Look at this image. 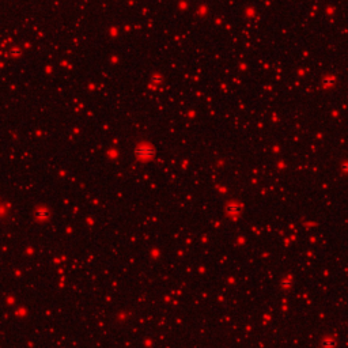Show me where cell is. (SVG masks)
Masks as SVG:
<instances>
[{
  "instance_id": "6da1fadb",
  "label": "cell",
  "mask_w": 348,
  "mask_h": 348,
  "mask_svg": "<svg viewBox=\"0 0 348 348\" xmlns=\"http://www.w3.org/2000/svg\"><path fill=\"white\" fill-rule=\"evenodd\" d=\"M137 158L140 159H148L154 155V148H151L150 145H139L135 151Z\"/></svg>"
},
{
  "instance_id": "7a4b0ae2",
  "label": "cell",
  "mask_w": 348,
  "mask_h": 348,
  "mask_svg": "<svg viewBox=\"0 0 348 348\" xmlns=\"http://www.w3.org/2000/svg\"><path fill=\"white\" fill-rule=\"evenodd\" d=\"M227 211L231 212V214H235V212L239 211V208H238L237 206H228V207H227Z\"/></svg>"
},
{
  "instance_id": "3957f363",
  "label": "cell",
  "mask_w": 348,
  "mask_h": 348,
  "mask_svg": "<svg viewBox=\"0 0 348 348\" xmlns=\"http://www.w3.org/2000/svg\"><path fill=\"white\" fill-rule=\"evenodd\" d=\"M324 345H325V348H333V347H334V345H336V344H334V341H333V340H326V341H325V344H324Z\"/></svg>"
}]
</instances>
